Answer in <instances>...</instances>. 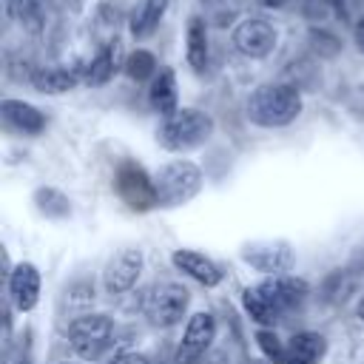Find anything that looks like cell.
<instances>
[{
    "label": "cell",
    "instance_id": "cell-1",
    "mask_svg": "<svg viewBox=\"0 0 364 364\" xmlns=\"http://www.w3.org/2000/svg\"><path fill=\"white\" fill-rule=\"evenodd\" d=\"M307 282L299 279V276H267L264 282L247 287L242 293V301H245V310L253 321L259 324H273L279 321L284 313H290L293 307H299L307 296Z\"/></svg>",
    "mask_w": 364,
    "mask_h": 364
},
{
    "label": "cell",
    "instance_id": "cell-2",
    "mask_svg": "<svg viewBox=\"0 0 364 364\" xmlns=\"http://www.w3.org/2000/svg\"><path fill=\"white\" fill-rule=\"evenodd\" d=\"M299 114H301V94L287 82L259 85L247 97V119L262 125V128L290 125Z\"/></svg>",
    "mask_w": 364,
    "mask_h": 364
},
{
    "label": "cell",
    "instance_id": "cell-3",
    "mask_svg": "<svg viewBox=\"0 0 364 364\" xmlns=\"http://www.w3.org/2000/svg\"><path fill=\"white\" fill-rule=\"evenodd\" d=\"M210 134H213L210 114H205L199 108H179L162 119V125L156 128V142L165 151H191V148L208 142Z\"/></svg>",
    "mask_w": 364,
    "mask_h": 364
},
{
    "label": "cell",
    "instance_id": "cell-4",
    "mask_svg": "<svg viewBox=\"0 0 364 364\" xmlns=\"http://www.w3.org/2000/svg\"><path fill=\"white\" fill-rule=\"evenodd\" d=\"M154 182H156L159 208H179L188 205L202 191V171L188 159H176L162 165L154 173Z\"/></svg>",
    "mask_w": 364,
    "mask_h": 364
},
{
    "label": "cell",
    "instance_id": "cell-5",
    "mask_svg": "<svg viewBox=\"0 0 364 364\" xmlns=\"http://www.w3.org/2000/svg\"><path fill=\"white\" fill-rule=\"evenodd\" d=\"M68 341H71V350L85 358V361H94L100 358L111 341H114V321L102 313H85L80 318H74L68 324Z\"/></svg>",
    "mask_w": 364,
    "mask_h": 364
},
{
    "label": "cell",
    "instance_id": "cell-6",
    "mask_svg": "<svg viewBox=\"0 0 364 364\" xmlns=\"http://www.w3.org/2000/svg\"><path fill=\"white\" fill-rule=\"evenodd\" d=\"M114 191L117 196L131 208V210H151L159 205L156 196V182L154 176H148V171L131 159H122L114 171Z\"/></svg>",
    "mask_w": 364,
    "mask_h": 364
},
{
    "label": "cell",
    "instance_id": "cell-7",
    "mask_svg": "<svg viewBox=\"0 0 364 364\" xmlns=\"http://www.w3.org/2000/svg\"><path fill=\"white\" fill-rule=\"evenodd\" d=\"M191 293L176 284V282H159L154 284L145 299H142V313L154 327H171L176 321H182L185 310H188Z\"/></svg>",
    "mask_w": 364,
    "mask_h": 364
},
{
    "label": "cell",
    "instance_id": "cell-8",
    "mask_svg": "<svg viewBox=\"0 0 364 364\" xmlns=\"http://www.w3.org/2000/svg\"><path fill=\"white\" fill-rule=\"evenodd\" d=\"M216 338V318L210 313H193L188 318V327L182 333V341L176 347L173 361L176 364H193L210 350V341Z\"/></svg>",
    "mask_w": 364,
    "mask_h": 364
},
{
    "label": "cell",
    "instance_id": "cell-9",
    "mask_svg": "<svg viewBox=\"0 0 364 364\" xmlns=\"http://www.w3.org/2000/svg\"><path fill=\"white\" fill-rule=\"evenodd\" d=\"M142 273V250L136 247H122L119 253H114L102 270V284L111 296H119V293H128L136 279Z\"/></svg>",
    "mask_w": 364,
    "mask_h": 364
},
{
    "label": "cell",
    "instance_id": "cell-10",
    "mask_svg": "<svg viewBox=\"0 0 364 364\" xmlns=\"http://www.w3.org/2000/svg\"><path fill=\"white\" fill-rule=\"evenodd\" d=\"M245 262L262 273H270V276H282L293 267L296 256L290 250L287 242H253L242 250Z\"/></svg>",
    "mask_w": 364,
    "mask_h": 364
},
{
    "label": "cell",
    "instance_id": "cell-11",
    "mask_svg": "<svg viewBox=\"0 0 364 364\" xmlns=\"http://www.w3.org/2000/svg\"><path fill=\"white\" fill-rule=\"evenodd\" d=\"M233 46L245 57H267L276 46V28L267 20H245L233 31Z\"/></svg>",
    "mask_w": 364,
    "mask_h": 364
},
{
    "label": "cell",
    "instance_id": "cell-12",
    "mask_svg": "<svg viewBox=\"0 0 364 364\" xmlns=\"http://www.w3.org/2000/svg\"><path fill=\"white\" fill-rule=\"evenodd\" d=\"M9 293H11L17 310H23V313L34 310V304L40 299V273H37V267L28 264V262H20L9 276Z\"/></svg>",
    "mask_w": 364,
    "mask_h": 364
},
{
    "label": "cell",
    "instance_id": "cell-13",
    "mask_svg": "<svg viewBox=\"0 0 364 364\" xmlns=\"http://www.w3.org/2000/svg\"><path fill=\"white\" fill-rule=\"evenodd\" d=\"M171 262H173V267H179L182 273H188L191 279H196L205 287H216L222 282V270L216 267V262H210L208 256H202L196 250H173Z\"/></svg>",
    "mask_w": 364,
    "mask_h": 364
},
{
    "label": "cell",
    "instance_id": "cell-14",
    "mask_svg": "<svg viewBox=\"0 0 364 364\" xmlns=\"http://www.w3.org/2000/svg\"><path fill=\"white\" fill-rule=\"evenodd\" d=\"M122 46H119V40H108L102 48H100V54L88 63V68H85V74H82V80L88 82V85H105L117 71H119V63H122Z\"/></svg>",
    "mask_w": 364,
    "mask_h": 364
},
{
    "label": "cell",
    "instance_id": "cell-15",
    "mask_svg": "<svg viewBox=\"0 0 364 364\" xmlns=\"http://www.w3.org/2000/svg\"><path fill=\"white\" fill-rule=\"evenodd\" d=\"M0 111H3V119H6L11 128L23 131V134H40V131L46 128V117H43L34 105H28V102H23V100H6V102L0 105Z\"/></svg>",
    "mask_w": 364,
    "mask_h": 364
},
{
    "label": "cell",
    "instance_id": "cell-16",
    "mask_svg": "<svg viewBox=\"0 0 364 364\" xmlns=\"http://www.w3.org/2000/svg\"><path fill=\"white\" fill-rule=\"evenodd\" d=\"M327 344L318 333H296L287 341V358L284 364H318Z\"/></svg>",
    "mask_w": 364,
    "mask_h": 364
},
{
    "label": "cell",
    "instance_id": "cell-17",
    "mask_svg": "<svg viewBox=\"0 0 364 364\" xmlns=\"http://www.w3.org/2000/svg\"><path fill=\"white\" fill-rule=\"evenodd\" d=\"M148 100H151L154 111H159L162 117H171L173 111H179L176 108V77L171 68H159V74L151 82Z\"/></svg>",
    "mask_w": 364,
    "mask_h": 364
},
{
    "label": "cell",
    "instance_id": "cell-18",
    "mask_svg": "<svg viewBox=\"0 0 364 364\" xmlns=\"http://www.w3.org/2000/svg\"><path fill=\"white\" fill-rule=\"evenodd\" d=\"M80 82L74 68H37L31 74V85L43 94H65Z\"/></svg>",
    "mask_w": 364,
    "mask_h": 364
},
{
    "label": "cell",
    "instance_id": "cell-19",
    "mask_svg": "<svg viewBox=\"0 0 364 364\" xmlns=\"http://www.w3.org/2000/svg\"><path fill=\"white\" fill-rule=\"evenodd\" d=\"M165 6H168V0H139L131 11V20H128L131 34L134 37H148L159 26V20L165 14Z\"/></svg>",
    "mask_w": 364,
    "mask_h": 364
},
{
    "label": "cell",
    "instance_id": "cell-20",
    "mask_svg": "<svg viewBox=\"0 0 364 364\" xmlns=\"http://www.w3.org/2000/svg\"><path fill=\"white\" fill-rule=\"evenodd\" d=\"M188 65L193 71H205L208 65V34H205V20L202 17H191L188 23Z\"/></svg>",
    "mask_w": 364,
    "mask_h": 364
},
{
    "label": "cell",
    "instance_id": "cell-21",
    "mask_svg": "<svg viewBox=\"0 0 364 364\" xmlns=\"http://www.w3.org/2000/svg\"><path fill=\"white\" fill-rule=\"evenodd\" d=\"M154 71H156V60H154L151 51L139 48V51L128 54V60H125V74H128L131 80L142 82V80H148V77H156Z\"/></svg>",
    "mask_w": 364,
    "mask_h": 364
},
{
    "label": "cell",
    "instance_id": "cell-22",
    "mask_svg": "<svg viewBox=\"0 0 364 364\" xmlns=\"http://www.w3.org/2000/svg\"><path fill=\"white\" fill-rule=\"evenodd\" d=\"M34 202L40 205V210L46 213V216H68V210H71V205H68V199L60 193V191H54V188H40L37 193H34Z\"/></svg>",
    "mask_w": 364,
    "mask_h": 364
},
{
    "label": "cell",
    "instance_id": "cell-23",
    "mask_svg": "<svg viewBox=\"0 0 364 364\" xmlns=\"http://www.w3.org/2000/svg\"><path fill=\"white\" fill-rule=\"evenodd\" d=\"M256 341H259V347H262V353H264L267 361L284 364V358H287V344H282L273 330H259V333H256Z\"/></svg>",
    "mask_w": 364,
    "mask_h": 364
},
{
    "label": "cell",
    "instance_id": "cell-24",
    "mask_svg": "<svg viewBox=\"0 0 364 364\" xmlns=\"http://www.w3.org/2000/svg\"><path fill=\"white\" fill-rule=\"evenodd\" d=\"M108 364H151L142 353H119V355H114Z\"/></svg>",
    "mask_w": 364,
    "mask_h": 364
},
{
    "label": "cell",
    "instance_id": "cell-25",
    "mask_svg": "<svg viewBox=\"0 0 364 364\" xmlns=\"http://www.w3.org/2000/svg\"><path fill=\"white\" fill-rule=\"evenodd\" d=\"M193 364H228L225 361V353H219V350H208L202 358H196Z\"/></svg>",
    "mask_w": 364,
    "mask_h": 364
},
{
    "label": "cell",
    "instance_id": "cell-26",
    "mask_svg": "<svg viewBox=\"0 0 364 364\" xmlns=\"http://www.w3.org/2000/svg\"><path fill=\"white\" fill-rule=\"evenodd\" d=\"M355 43H358V48L364 51V17H361L358 26H355Z\"/></svg>",
    "mask_w": 364,
    "mask_h": 364
},
{
    "label": "cell",
    "instance_id": "cell-27",
    "mask_svg": "<svg viewBox=\"0 0 364 364\" xmlns=\"http://www.w3.org/2000/svg\"><path fill=\"white\" fill-rule=\"evenodd\" d=\"M358 318H361V324H364V296L358 299Z\"/></svg>",
    "mask_w": 364,
    "mask_h": 364
},
{
    "label": "cell",
    "instance_id": "cell-28",
    "mask_svg": "<svg viewBox=\"0 0 364 364\" xmlns=\"http://www.w3.org/2000/svg\"><path fill=\"white\" fill-rule=\"evenodd\" d=\"M262 3H264V6H284L287 0H262Z\"/></svg>",
    "mask_w": 364,
    "mask_h": 364
},
{
    "label": "cell",
    "instance_id": "cell-29",
    "mask_svg": "<svg viewBox=\"0 0 364 364\" xmlns=\"http://www.w3.org/2000/svg\"><path fill=\"white\" fill-rule=\"evenodd\" d=\"M259 364H267V361H259Z\"/></svg>",
    "mask_w": 364,
    "mask_h": 364
}]
</instances>
